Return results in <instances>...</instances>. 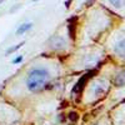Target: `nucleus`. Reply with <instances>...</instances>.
Wrapping results in <instances>:
<instances>
[{"label": "nucleus", "instance_id": "obj_2", "mask_svg": "<svg viewBox=\"0 0 125 125\" xmlns=\"http://www.w3.org/2000/svg\"><path fill=\"white\" fill-rule=\"evenodd\" d=\"M49 46L53 50H62L66 46V41L60 35H54L49 39Z\"/></svg>", "mask_w": 125, "mask_h": 125}, {"label": "nucleus", "instance_id": "obj_1", "mask_svg": "<svg viewBox=\"0 0 125 125\" xmlns=\"http://www.w3.org/2000/svg\"><path fill=\"white\" fill-rule=\"evenodd\" d=\"M49 79L50 74L45 68H33L28 73V76L25 80L26 88L33 93L40 91L41 89L45 88V84Z\"/></svg>", "mask_w": 125, "mask_h": 125}, {"label": "nucleus", "instance_id": "obj_7", "mask_svg": "<svg viewBox=\"0 0 125 125\" xmlns=\"http://www.w3.org/2000/svg\"><path fill=\"white\" fill-rule=\"evenodd\" d=\"M68 119H69L70 121H73V123L78 121V119H79V115H78V113H75V111H70V113L68 114Z\"/></svg>", "mask_w": 125, "mask_h": 125}, {"label": "nucleus", "instance_id": "obj_3", "mask_svg": "<svg viewBox=\"0 0 125 125\" xmlns=\"http://www.w3.org/2000/svg\"><path fill=\"white\" fill-rule=\"evenodd\" d=\"M95 71H90V73H88L86 75H84V76H81L80 79H79V81L75 84V86H74V89H73V94H75V93H78V94H81V91H83V89H84V84L86 83V80L90 78V76H93L91 74H94Z\"/></svg>", "mask_w": 125, "mask_h": 125}, {"label": "nucleus", "instance_id": "obj_12", "mask_svg": "<svg viewBox=\"0 0 125 125\" xmlns=\"http://www.w3.org/2000/svg\"><path fill=\"white\" fill-rule=\"evenodd\" d=\"M71 1H73V0H68V1L65 3V6H66V8H69V6H70V4H71Z\"/></svg>", "mask_w": 125, "mask_h": 125}, {"label": "nucleus", "instance_id": "obj_6", "mask_svg": "<svg viewBox=\"0 0 125 125\" xmlns=\"http://www.w3.org/2000/svg\"><path fill=\"white\" fill-rule=\"evenodd\" d=\"M25 44V41H21V43H19L18 45H15V46H13V48H10V49H8L6 51H5V54L6 55H10V54H13V53H15L16 50H19L20 48H21L23 45Z\"/></svg>", "mask_w": 125, "mask_h": 125}, {"label": "nucleus", "instance_id": "obj_9", "mask_svg": "<svg viewBox=\"0 0 125 125\" xmlns=\"http://www.w3.org/2000/svg\"><path fill=\"white\" fill-rule=\"evenodd\" d=\"M74 26H75V25H74V24H71V23L68 25V28H69V35H70V38H71L73 40L75 39V31H74Z\"/></svg>", "mask_w": 125, "mask_h": 125}, {"label": "nucleus", "instance_id": "obj_14", "mask_svg": "<svg viewBox=\"0 0 125 125\" xmlns=\"http://www.w3.org/2000/svg\"><path fill=\"white\" fill-rule=\"evenodd\" d=\"M33 1H36V0H33Z\"/></svg>", "mask_w": 125, "mask_h": 125}, {"label": "nucleus", "instance_id": "obj_11", "mask_svg": "<svg viewBox=\"0 0 125 125\" xmlns=\"http://www.w3.org/2000/svg\"><path fill=\"white\" fill-rule=\"evenodd\" d=\"M21 61H23V56L20 55V56H18L13 60V64H19V62H21Z\"/></svg>", "mask_w": 125, "mask_h": 125}, {"label": "nucleus", "instance_id": "obj_5", "mask_svg": "<svg viewBox=\"0 0 125 125\" xmlns=\"http://www.w3.org/2000/svg\"><path fill=\"white\" fill-rule=\"evenodd\" d=\"M115 51H116V54H119V55H121V56L125 55V39L120 40L119 43L116 44V46H115Z\"/></svg>", "mask_w": 125, "mask_h": 125}, {"label": "nucleus", "instance_id": "obj_10", "mask_svg": "<svg viewBox=\"0 0 125 125\" xmlns=\"http://www.w3.org/2000/svg\"><path fill=\"white\" fill-rule=\"evenodd\" d=\"M104 91H105V88L96 84V86H95V95H96V96H98V95H101Z\"/></svg>", "mask_w": 125, "mask_h": 125}, {"label": "nucleus", "instance_id": "obj_13", "mask_svg": "<svg viewBox=\"0 0 125 125\" xmlns=\"http://www.w3.org/2000/svg\"><path fill=\"white\" fill-rule=\"evenodd\" d=\"M3 1H4V0H0V4H1V3H3Z\"/></svg>", "mask_w": 125, "mask_h": 125}, {"label": "nucleus", "instance_id": "obj_8", "mask_svg": "<svg viewBox=\"0 0 125 125\" xmlns=\"http://www.w3.org/2000/svg\"><path fill=\"white\" fill-rule=\"evenodd\" d=\"M109 1H110L111 5H114L115 8H120V6H123L125 4V0H109Z\"/></svg>", "mask_w": 125, "mask_h": 125}, {"label": "nucleus", "instance_id": "obj_4", "mask_svg": "<svg viewBox=\"0 0 125 125\" xmlns=\"http://www.w3.org/2000/svg\"><path fill=\"white\" fill-rule=\"evenodd\" d=\"M31 28H33V24H31V23H24V24H21L16 29V35H23V34L28 33Z\"/></svg>", "mask_w": 125, "mask_h": 125}]
</instances>
